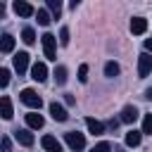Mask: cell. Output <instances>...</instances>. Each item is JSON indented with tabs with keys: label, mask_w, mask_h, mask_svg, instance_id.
I'll return each mask as SVG.
<instances>
[{
	"label": "cell",
	"mask_w": 152,
	"mask_h": 152,
	"mask_svg": "<svg viewBox=\"0 0 152 152\" xmlns=\"http://www.w3.org/2000/svg\"><path fill=\"white\" fill-rule=\"evenodd\" d=\"M19 97H21V102L28 104L31 109H40V107H43V100H40V95H38L33 88H24V90L19 93Z\"/></svg>",
	"instance_id": "1"
},
{
	"label": "cell",
	"mask_w": 152,
	"mask_h": 152,
	"mask_svg": "<svg viewBox=\"0 0 152 152\" xmlns=\"http://www.w3.org/2000/svg\"><path fill=\"white\" fill-rule=\"evenodd\" d=\"M64 140H66V145H69L74 152H81V150L86 147V135L78 133V131H69V133H64Z\"/></svg>",
	"instance_id": "2"
},
{
	"label": "cell",
	"mask_w": 152,
	"mask_h": 152,
	"mask_svg": "<svg viewBox=\"0 0 152 152\" xmlns=\"http://www.w3.org/2000/svg\"><path fill=\"white\" fill-rule=\"evenodd\" d=\"M43 50H45V57L48 59H57V55H55V48H57V38L52 36V33H43Z\"/></svg>",
	"instance_id": "3"
},
{
	"label": "cell",
	"mask_w": 152,
	"mask_h": 152,
	"mask_svg": "<svg viewBox=\"0 0 152 152\" xmlns=\"http://www.w3.org/2000/svg\"><path fill=\"white\" fill-rule=\"evenodd\" d=\"M150 71H152V55H150V52H142V55L138 57V76L145 78Z\"/></svg>",
	"instance_id": "4"
},
{
	"label": "cell",
	"mask_w": 152,
	"mask_h": 152,
	"mask_svg": "<svg viewBox=\"0 0 152 152\" xmlns=\"http://www.w3.org/2000/svg\"><path fill=\"white\" fill-rule=\"evenodd\" d=\"M12 62H14V71L21 76V74L28 69V52H17V55L12 57Z\"/></svg>",
	"instance_id": "5"
},
{
	"label": "cell",
	"mask_w": 152,
	"mask_h": 152,
	"mask_svg": "<svg viewBox=\"0 0 152 152\" xmlns=\"http://www.w3.org/2000/svg\"><path fill=\"white\" fill-rule=\"evenodd\" d=\"M12 10H14L19 17H33V14H36L33 5H31V2H24V0H17V2L12 5Z\"/></svg>",
	"instance_id": "6"
},
{
	"label": "cell",
	"mask_w": 152,
	"mask_h": 152,
	"mask_svg": "<svg viewBox=\"0 0 152 152\" xmlns=\"http://www.w3.org/2000/svg\"><path fill=\"white\" fill-rule=\"evenodd\" d=\"M40 145H43V150H45V152H62V142H59L55 135H43Z\"/></svg>",
	"instance_id": "7"
},
{
	"label": "cell",
	"mask_w": 152,
	"mask_h": 152,
	"mask_svg": "<svg viewBox=\"0 0 152 152\" xmlns=\"http://www.w3.org/2000/svg\"><path fill=\"white\" fill-rule=\"evenodd\" d=\"M31 78L38 81V83H43V81L48 78V66H45L43 62H36V64L31 66Z\"/></svg>",
	"instance_id": "8"
},
{
	"label": "cell",
	"mask_w": 152,
	"mask_h": 152,
	"mask_svg": "<svg viewBox=\"0 0 152 152\" xmlns=\"http://www.w3.org/2000/svg\"><path fill=\"white\" fill-rule=\"evenodd\" d=\"M50 114H52V119H55V121H66V119H69L66 109H64L59 102H50Z\"/></svg>",
	"instance_id": "9"
},
{
	"label": "cell",
	"mask_w": 152,
	"mask_h": 152,
	"mask_svg": "<svg viewBox=\"0 0 152 152\" xmlns=\"http://www.w3.org/2000/svg\"><path fill=\"white\" fill-rule=\"evenodd\" d=\"M138 119V109L133 107V104H126L124 109H121V116H119V121H124V124H133Z\"/></svg>",
	"instance_id": "10"
},
{
	"label": "cell",
	"mask_w": 152,
	"mask_h": 152,
	"mask_svg": "<svg viewBox=\"0 0 152 152\" xmlns=\"http://www.w3.org/2000/svg\"><path fill=\"white\" fill-rule=\"evenodd\" d=\"M0 116H2V119H7V121L14 116V109H12V100H10L7 95H5V97H0Z\"/></svg>",
	"instance_id": "11"
},
{
	"label": "cell",
	"mask_w": 152,
	"mask_h": 152,
	"mask_svg": "<svg viewBox=\"0 0 152 152\" xmlns=\"http://www.w3.org/2000/svg\"><path fill=\"white\" fill-rule=\"evenodd\" d=\"M145 31H147V19H142V17H135V19L131 21V33L140 36V33H145Z\"/></svg>",
	"instance_id": "12"
},
{
	"label": "cell",
	"mask_w": 152,
	"mask_h": 152,
	"mask_svg": "<svg viewBox=\"0 0 152 152\" xmlns=\"http://www.w3.org/2000/svg\"><path fill=\"white\" fill-rule=\"evenodd\" d=\"M86 126H88V131H90L93 135H102V133H104V124H100V121L93 119V116L86 119Z\"/></svg>",
	"instance_id": "13"
},
{
	"label": "cell",
	"mask_w": 152,
	"mask_h": 152,
	"mask_svg": "<svg viewBox=\"0 0 152 152\" xmlns=\"http://www.w3.org/2000/svg\"><path fill=\"white\" fill-rule=\"evenodd\" d=\"M14 138H17L21 145H26V147H31V145H33V135H31L26 128H17V131H14Z\"/></svg>",
	"instance_id": "14"
},
{
	"label": "cell",
	"mask_w": 152,
	"mask_h": 152,
	"mask_svg": "<svg viewBox=\"0 0 152 152\" xmlns=\"http://www.w3.org/2000/svg\"><path fill=\"white\" fill-rule=\"evenodd\" d=\"M26 124H28V128H43V124H45V119H43L40 114H36V112H31V114H26Z\"/></svg>",
	"instance_id": "15"
},
{
	"label": "cell",
	"mask_w": 152,
	"mask_h": 152,
	"mask_svg": "<svg viewBox=\"0 0 152 152\" xmlns=\"http://www.w3.org/2000/svg\"><path fill=\"white\" fill-rule=\"evenodd\" d=\"M140 140H142V131H128L126 133V145L128 147H138Z\"/></svg>",
	"instance_id": "16"
},
{
	"label": "cell",
	"mask_w": 152,
	"mask_h": 152,
	"mask_svg": "<svg viewBox=\"0 0 152 152\" xmlns=\"http://www.w3.org/2000/svg\"><path fill=\"white\" fill-rule=\"evenodd\" d=\"M12 50H14V38L10 33L0 36V52H12Z\"/></svg>",
	"instance_id": "17"
},
{
	"label": "cell",
	"mask_w": 152,
	"mask_h": 152,
	"mask_svg": "<svg viewBox=\"0 0 152 152\" xmlns=\"http://www.w3.org/2000/svg\"><path fill=\"white\" fill-rule=\"evenodd\" d=\"M21 40H24L26 45H33V43H36V31H33L31 26H26V28L21 31Z\"/></svg>",
	"instance_id": "18"
},
{
	"label": "cell",
	"mask_w": 152,
	"mask_h": 152,
	"mask_svg": "<svg viewBox=\"0 0 152 152\" xmlns=\"http://www.w3.org/2000/svg\"><path fill=\"white\" fill-rule=\"evenodd\" d=\"M55 81H57V86L66 83V66H55Z\"/></svg>",
	"instance_id": "19"
},
{
	"label": "cell",
	"mask_w": 152,
	"mask_h": 152,
	"mask_svg": "<svg viewBox=\"0 0 152 152\" xmlns=\"http://www.w3.org/2000/svg\"><path fill=\"white\" fill-rule=\"evenodd\" d=\"M119 71H121V69H119V64H116V62H107V64H104V74H107L109 78L119 76Z\"/></svg>",
	"instance_id": "20"
},
{
	"label": "cell",
	"mask_w": 152,
	"mask_h": 152,
	"mask_svg": "<svg viewBox=\"0 0 152 152\" xmlns=\"http://www.w3.org/2000/svg\"><path fill=\"white\" fill-rule=\"evenodd\" d=\"M36 17H38V24H40V26H48V24H50V12H48V10H38Z\"/></svg>",
	"instance_id": "21"
},
{
	"label": "cell",
	"mask_w": 152,
	"mask_h": 152,
	"mask_svg": "<svg viewBox=\"0 0 152 152\" xmlns=\"http://www.w3.org/2000/svg\"><path fill=\"white\" fill-rule=\"evenodd\" d=\"M48 10H50L55 17H59V12H62V2H59V0H48Z\"/></svg>",
	"instance_id": "22"
},
{
	"label": "cell",
	"mask_w": 152,
	"mask_h": 152,
	"mask_svg": "<svg viewBox=\"0 0 152 152\" xmlns=\"http://www.w3.org/2000/svg\"><path fill=\"white\" fill-rule=\"evenodd\" d=\"M10 69H5V66H0V88H5L7 83H10Z\"/></svg>",
	"instance_id": "23"
},
{
	"label": "cell",
	"mask_w": 152,
	"mask_h": 152,
	"mask_svg": "<svg viewBox=\"0 0 152 152\" xmlns=\"http://www.w3.org/2000/svg\"><path fill=\"white\" fill-rule=\"evenodd\" d=\"M142 133L152 135V114H145V119H142Z\"/></svg>",
	"instance_id": "24"
},
{
	"label": "cell",
	"mask_w": 152,
	"mask_h": 152,
	"mask_svg": "<svg viewBox=\"0 0 152 152\" xmlns=\"http://www.w3.org/2000/svg\"><path fill=\"white\" fill-rule=\"evenodd\" d=\"M109 150H112V145H109L107 140H102V142H97V145H95L90 152H109Z\"/></svg>",
	"instance_id": "25"
},
{
	"label": "cell",
	"mask_w": 152,
	"mask_h": 152,
	"mask_svg": "<svg viewBox=\"0 0 152 152\" xmlns=\"http://www.w3.org/2000/svg\"><path fill=\"white\" fill-rule=\"evenodd\" d=\"M78 81H81V83L88 81V64H81V66H78Z\"/></svg>",
	"instance_id": "26"
},
{
	"label": "cell",
	"mask_w": 152,
	"mask_h": 152,
	"mask_svg": "<svg viewBox=\"0 0 152 152\" xmlns=\"http://www.w3.org/2000/svg\"><path fill=\"white\" fill-rule=\"evenodd\" d=\"M59 43L62 45H69V28L66 26H62V31H59Z\"/></svg>",
	"instance_id": "27"
},
{
	"label": "cell",
	"mask_w": 152,
	"mask_h": 152,
	"mask_svg": "<svg viewBox=\"0 0 152 152\" xmlns=\"http://www.w3.org/2000/svg\"><path fill=\"white\" fill-rule=\"evenodd\" d=\"M0 152H12V140L10 138H2L0 140Z\"/></svg>",
	"instance_id": "28"
},
{
	"label": "cell",
	"mask_w": 152,
	"mask_h": 152,
	"mask_svg": "<svg viewBox=\"0 0 152 152\" xmlns=\"http://www.w3.org/2000/svg\"><path fill=\"white\" fill-rule=\"evenodd\" d=\"M64 102H66V104H74L76 100H74V95H69V93H66V95H64Z\"/></svg>",
	"instance_id": "29"
},
{
	"label": "cell",
	"mask_w": 152,
	"mask_h": 152,
	"mask_svg": "<svg viewBox=\"0 0 152 152\" xmlns=\"http://www.w3.org/2000/svg\"><path fill=\"white\" fill-rule=\"evenodd\" d=\"M107 126H109V128H112V131H116V126H119V121H116V119H112V121H109V124H107Z\"/></svg>",
	"instance_id": "30"
},
{
	"label": "cell",
	"mask_w": 152,
	"mask_h": 152,
	"mask_svg": "<svg viewBox=\"0 0 152 152\" xmlns=\"http://www.w3.org/2000/svg\"><path fill=\"white\" fill-rule=\"evenodd\" d=\"M145 50H147V52H152V38H147V40H145Z\"/></svg>",
	"instance_id": "31"
},
{
	"label": "cell",
	"mask_w": 152,
	"mask_h": 152,
	"mask_svg": "<svg viewBox=\"0 0 152 152\" xmlns=\"http://www.w3.org/2000/svg\"><path fill=\"white\" fill-rule=\"evenodd\" d=\"M145 97H147V100H152V88H147V90H145Z\"/></svg>",
	"instance_id": "32"
},
{
	"label": "cell",
	"mask_w": 152,
	"mask_h": 152,
	"mask_svg": "<svg viewBox=\"0 0 152 152\" xmlns=\"http://www.w3.org/2000/svg\"><path fill=\"white\" fill-rule=\"evenodd\" d=\"M0 17H5V5L0 2Z\"/></svg>",
	"instance_id": "33"
}]
</instances>
